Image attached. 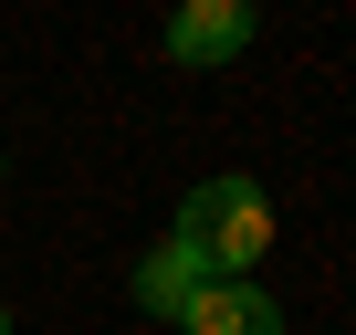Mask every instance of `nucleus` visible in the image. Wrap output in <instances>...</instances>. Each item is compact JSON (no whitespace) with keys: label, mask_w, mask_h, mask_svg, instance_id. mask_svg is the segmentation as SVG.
Wrapping results in <instances>:
<instances>
[{"label":"nucleus","mask_w":356,"mask_h":335,"mask_svg":"<svg viewBox=\"0 0 356 335\" xmlns=\"http://www.w3.org/2000/svg\"><path fill=\"white\" fill-rule=\"evenodd\" d=\"M200 283H210V272H200L189 252H178V241H157V252H136V314H168V325H178V314H189V293H200Z\"/></svg>","instance_id":"4"},{"label":"nucleus","mask_w":356,"mask_h":335,"mask_svg":"<svg viewBox=\"0 0 356 335\" xmlns=\"http://www.w3.org/2000/svg\"><path fill=\"white\" fill-rule=\"evenodd\" d=\"M178 335H283V304L262 283H200L189 314H178Z\"/></svg>","instance_id":"3"},{"label":"nucleus","mask_w":356,"mask_h":335,"mask_svg":"<svg viewBox=\"0 0 356 335\" xmlns=\"http://www.w3.org/2000/svg\"><path fill=\"white\" fill-rule=\"evenodd\" d=\"M0 335H11V304H0Z\"/></svg>","instance_id":"5"},{"label":"nucleus","mask_w":356,"mask_h":335,"mask_svg":"<svg viewBox=\"0 0 356 335\" xmlns=\"http://www.w3.org/2000/svg\"><path fill=\"white\" fill-rule=\"evenodd\" d=\"M178 252H189L210 283H252V262L273 252V199L262 179H241V168H220V179H200L189 199H178Z\"/></svg>","instance_id":"1"},{"label":"nucleus","mask_w":356,"mask_h":335,"mask_svg":"<svg viewBox=\"0 0 356 335\" xmlns=\"http://www.w3.org/2000/svg\"><path fill=\"white\" fill-rule=\"evenodd\" d=\"M252 32H262L252 0H189V11H168V63H189V74L241 63V53H252Z\"/></svg>","instance_id":"2"}]
</instances>
